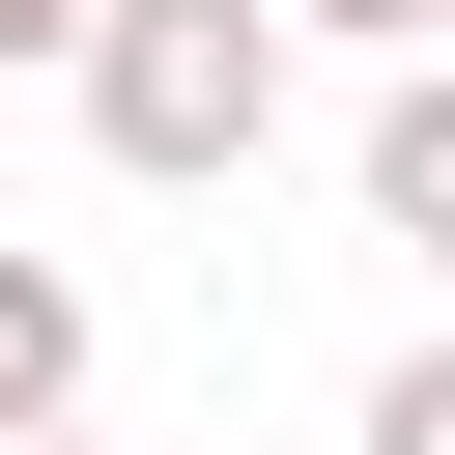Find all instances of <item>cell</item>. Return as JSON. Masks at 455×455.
Masks as SVG:
<instances>
[{"label":"cell","instance_id":"52a82bcc","mask_svg":"<svg viewBox=\"0 0 455 455\" xmlns=\"http://www.w3.org/2000/svg\"><path fill=\"white\" fill-rule=\"evenodd\" d=\"M28 455H85V427H28Z\"/></svg>","mask_w":455,"mask_h":455},{"label":"cell","instance_id":"5b68a950","mask_svg":"<svg viewBox=\"0 0 455 455\" xmlns=\"http://www.w3.org/2000/svg\"><path fill=\"white\" fill-rule=\"evenodd\" d=\"M284 28H370V57H427V28H455V0H284Z\"/></svg>","mask_w":455,"mask_h":455},{"label":"cell","instance_id":"6da1fadb","mask_svg":"<svg viewBox=\"0 0 455 455\" xmlns=\"http://www.w3.org/2000/svg\"><path fill=\"white\" fill-rule=\"evenodd\" d=\"M85 142L142 171V199H228L256 142H284V0H85Z\"/></svg>","mask_w":455,"mask_h":455},{"label":"cell","instance_id":"7a4b0ae2","mask_svg":"<svg viewBox=\"0 0 455 455\" xmlns=\"http://www.w3.org/2000/svg\"><path fill=\"white\" fill-rule=\"evenodd\" d=\"M370 228H398V256H455V28L370 85Z\"/></svg>","mask_w":455,"mask_h":455},{"label":"cell","instance_id":"8992f818","mask_svg":"<svg viewBox=\"0 0 455 455\" xmlns=\"http://www.w3.org/2000/svg\"><path fill=\"white\" fill-rule=\"evenodd\" d=\"M0 57H85V0H0Z\"/></svg>","mask_w":455,"mask_h":455},{"label":"cell","instance_id":"3957f363","mask_svg":"<svg viewBox=\"0 0 455 455\" xmlns=\"http://www.w3.org/2000/svg\"><path fill=\"white\" fill-rule=\"evenodd\" d=\"M28 427H85V284H57V256H0V455H28Z\"/></svg>","mask_w":455,"mask_h":455},{"label":"cell","instance_id":"277c9868","mask_svg":"<svg viewBox=\"0 0 455 455\" xmlns=\"http://www.w3.org/2000/svg\"><path fill=\"white\" fill-rule=\"evenodd\" d=\"M370 455H455V341H398V370H370Z\"/></svg>","mask_w":455,"mask_h":455}]
</instances>
